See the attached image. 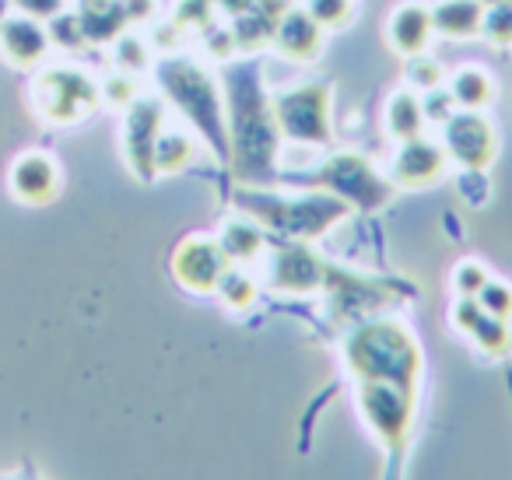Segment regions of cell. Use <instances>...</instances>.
I'll return each mask as SVG.
<instances>
[{
    "mask_svg": "<svg viewBox=\"0 0 512 480\" xmlns=\"http://www.w3.org/2000/svg\"><path fill=\"white\" fill-rule=\"evenodd\" d=\"M50 53V32L39 18L29 15H8L0 25V57L18 71H32Z\"/></svg>",
    "mask_w": 512,
    "mask_h": 480,
    "instance_id": "12",
    "label": "cell"
},
{
    "mask_svg": "<svg viewBox=\"0 0 512 480\" xmlns=\"http://www.w3.org/2000/svg\"><path fill=\"white\" fill-rule=\"evenodd\" d=\"M383 123H386V134L393 141H411V137L425 134V113H421V95L411 92V88H400V92L390 95L383 109Z\"/></svg>",
    "mask_w": 512,
    "mask_h": 480,
    "instance_id": "21",
    "label": "cell"
},
{
    "mask_svg": "<svg viewBox=\"0 0 512 480\" xmlns=\"http://www.w3.org/2000/svg\"><path fill=\"white\" fill-rule=\"evenodd\" d=\"M211 4H214V11H225L228 18H235L246 8H253V0H211Z\"/></svg>",
    "mask_w": 512,
    "mask_h": 480,
    "instance_id": "38",
    "label": "cell"
},
{
    "mask_svg": "<svg viewBox=\"0 0 512 480\" xmlns=\"http://www.w3.org/2000/svg\"><path fill=\"white\" fill-rule=\"evenodd\" d=\"M11 15V0H0V25H4V18Z\"/></svg>",
    "mask_w": 512,
    "mask_h": 480,
    "instance_id": "39",
    "label": "cell"
},
{
    "mask_svg": "<svg viewBox=\"0 0 512 480\" xmlns=\"http://www.w3.org/2000/svg\"><path fill=\"white\" fill-rule=\"evenodd\" d=\"M481 36L491 46H512V4H488L484 8Z\"/></svg>",
    "mask_w": 512,
    "mask_h": 480,
    "instance_id": "28",
    "label": "cell"
},
{
    "mask_svg": "<svg viewBox=\"0 0 512 480\" xmlns=\"http://www.w3.org/2000/svg\"><path fill=\"white\" fill-rule=\"evenodd\" d=\"M211 18H214L211 0H179L172 22H176L179 29H211Z\"/></svg>",
    "mask_w": 512,
    "mask_h": 480,
    "instance_id": "31",
    "label": "cell"
},
{
    "mask_svg": "<svg viewBox=\"0 0 512 480\" xmlns=\"http://www.w3.org/2000/svg\"><path fill=\"white\" fill-rule=\"evenodd\" d=\"M228 270V256L221 253L218 239L207 235H190L172 249V277L179 288L193 291V295H214L218 277Z\"/></svg>",
    "mask_w": 512,
    "mask_h": 480,
    "instance_id": "10",
    "label": "cell"
},
{
    "mask_svg": "<svg viewBox=\"0 0 512 480\" xmlns=\"http://www.w3.org/2000/svg\"><path fill=\"white\" fill-rule=\"evenodd\" d=\"M481 18V0H439L432 8V29L446 39H470L481 36Z\"/></svg>",
    "mask_w": 512,
    "mask_h": 480,
    "instance_id": "18",
    "label": "cell"
},
{
    "mask_svg": "<svg viewBox=\"0 0 512 480\" xmlns=\"http://www.w3.org/2000/svg\"><path fill=\"white\" fill-rule=\"evenodd\" d=\"M162 127H165V106L158 99H137L127 106V120H123V158H127V169L141 183H151L158 176L155 144Z\"/></svg>",
    "mask_w": 512,
    "mask_h": 480,
    "instance_id": "9",
    "label": "cell"
},
{
    "mask_svg": "<svg viewBox=\"0 0 512 480\" xmlns=\"http://www.w3.org/2000/svg\"><path fill=\"white\" fill-rule=\"evenodd\" d=\"M344 365L358 382H397L404 389H418L421 347L407 326L393 319H372L348 333Z\"/></svg>",
    "mask_w": 512,
    "mask_h": 480,
    "instance_id": "1",
    "label": "cell"
},
{
    "mask_svg": "<svg viewBox=\"0 0 512 480\" xmlns=\"http://www.w3.org/2000/svg\"><path fill=\"white\" fill-rule=\"evenodd\" d=\"M442 169H446V148L439 141L411 137V141H400L390 165V176L404 190H421V186H432L442 176Z\"/></svg>",
    "mask_w": 512,
    "mask_h": 480,
    "instance_id": "13",
    "label": "cell"
},
{
    "mask_svg": "<svg viewBox=\"0 0 512 480\" xmlns=\"http://www.w3.org/2000/svg\"><path fill=\"white\" fill-rule=\"evenodd\" d=\"M158 85L165 99L197 127V134L214 148L218 158H232V134L221 92L207 71H200L190 60H162L158 64Z\"/></svg>",
    "mask_w": 512,
    "mask_h": 480,
    "instance_id": "2",
    "label": "cell"
},
{
    "mask_svg": "<svg viewBox=\"0 0 512 480\" xmlns=\"http://www.w3.org/2000/svg\"><path fill=\"white\" fill-rule=\"evenodd\" d=\"M453 323L460 333H467L474 340V347L488 358H505L512 351V330H509V319H498L491 312H484L477 305V298L460 295L453 309Z\"/></svg>",
    "mask_w": 512,
    "mask_h": 480,
    "instance_id": "14",
    "label": "cell"
},
{
    "mask_svg": "<svg viewBox=\"0 0 512 480\" xmlns=\"http://www.w3.org/2000/svg\"><path fill=\"white\" fill-rule=\"evenodd\" d=\"M432 32V8H425V4H400L393 11L390 25H386V39H390L393 53H400L407 60L425 53Z\"/></svg>",
    "mask_w": 512,
    "mask_h": 480,
    "instance_id": "17",
    "label": "cell"
},
{
    "mask_svg": "<svg viewBox=\"0 0 512 480\" xmlns=\"http://www.w3.org/2000/svg\"><path fill=\"white\" fill-rule=\"evenodd\" d=\"M253 218L260 225L274 228L281 235H292L299 242L320 239L334 221H341L351 211L341 197H306V200H292V204H281V200H260L253 204Z\"/></svg>",
    "mask_w": 512,
    "mask_h": 480,
    "instance_id": "6",
    "label": "cell"
},
{
    "mask_svg": "<svg viewBox=\"0 0 512 480\" xmlns=\"http://www.w3.org/2000/svg\"><path fill=\"white\" fill-rule=\"evenodd\" d=\"M207 50H211V57L218 60H228L235 57V39H232V29H218L207 36Z\"/></svg>",
    "mask_w": 512,
    "mask_h": 480,
    "instance_id": "36",
    "label": "cell"
},
{
    "mask_svg": "<svg viewBox=\"0 0 512 480\" xmlns=\"http://www.w3.org/2000/svg\"><path fill=\"white\" fill-rule=\"evenodd\" d=\"M316 183L330 186L337 197L348 207H358V211H379V207L390 200V186L379 179V172L365 162L355 151H344V155L330 158L320 169Z\"/></svg>",
    "mask_w": 512,
    "mask_h": 480,
    "instance_id": "7",
    "label": "cell"
},
{
    "mask_svg": "<svg viewBox=\"0 0 512 480\" xmlns=\"http://www.w3.org/2000/svg\"><path fill=\"white\" fill-rule=\"evenodd\" d=\"M197 144L186 130H162L155 144V172L158 176H176V172L190 169Z\"/></svg>",
    "mask_w": 512,
    "mask_h": 480,
    "instance_id": "23",
    "label": "cell"
},
{
    "mask_svg": "<svg viewBox=\"0 0 512 480\" xmlns=\"http://www.w3.org/2000/svg\"><path fill=\"white\" fill-rule=\"evenodd\" d=\"M99 92L113 109H127L130 102H137V78L130 71H116L109 74L106 85H99Z\"/></svg>",
    "mask_w": 512,
    "mask_h": 480,
    "instance_id": "30",
    "label": "cell"
},
{
    "mask_svg": "<svg viewBox=\"0 0 512 480\" xmlns=\"http://www.w3.org/2000/svg\"><path fill=\"white\" fill-rule=\"evenodd\" d=\"M484 281H488V270H484L481 263H474V260L460 263V267H456V274H453L456 295H470V298H474L477 291H481Z\"/></svg>",
    "mask_w": 512,
    "mask_h": 480,
    "instance_id": "34",
    "label": "cell"
},
{
    "mask_svg": "<svg viewBox=\"0 0 512 480\" xmlns=\"http://www.w3.org/2000/svg\"><path fill=\"white\" fill-rule=\"evenodd\" d=\"M113 60H116V71H144L151 60L148 53V43H144L141 36H130V32H120V36L113 39Z\"/></svg>",
    "mask_w": 512,
    "mask_h": 480,
    "instance_id": "27",
    "label": "cell"
},
{
    "mask_svg": "<svg viewBox=\"0 0 512 480\" xmlns=\"http://www.w3.org/2000/svg\"><path fill=\"white\" fill-rule=\"evenodd\" d=\"M67 0H11V8L18 15H29V18H39V22H50L53 15L64 11Z\"/></svg>",
    "mask_w": 512,
    "mask_h": 480,
    "instance_id": "35",
    "label": "cell"
},
{
    "mask_svg": "<svg viewBox=\"0 0 512 480\" xmlns=\"http://www.w3.org/2000/svg\"><path fill=\"white\" fill-rule=\"evenodd\" d=\"M11 193L18 204L43 207L50 200H57L60 193V169L50 155L43 151H29L11 165Z\"/></svg>",
    "mask_w": 512,
    "mask_h": 480,
    "instance_id": "15",
    "label": "cell"
},
{
    "mask_svg": "<svg viewBox=\"0 0 512 480\" xmlns=\"http://www.w3.org/2000/svg\"><path fill=\"white\" fill-rule=\"evenodd\" d=\"M274 123L295 144H309V148L330 144V134H334L330 130V88L316 81L288 88L274 102Z\"/></svg>",
    "mask_w": 512,
    "mask_h": 480,
    "instance_id": "5",
    "label": "cell"
},
{
    "mask_svg": "<svg viewBox=\"0 0 512 480\" xmlns=\"http://www.w3.org/2000/svg\"><path fill=\"white\" fill-rule=\"evenodd\" d=\"M323 274H327V263L306 242H292L274 253L271 270H267V288L278 295H313L323 284Z\"/></svg>",
    "mask_w": 512,
    "mask_h": 480,
    "instance_id": "11",
    "label": "cell"
},
{
    "mask_svg": "<svg viewBox=\"0 0 512 480\" xmlns=\"http://www.w3.org/2000/svg\"><path fill=\"white\" fill-rule=\"evenodd\" d=\"M484 8H488V4H512V0H481Z\"/></svg>",
    "mask_w": 512,
    "mask_h": 480,
    "instance_id": "40",
    "label": "cell"
},
{
    "mask_svg": "<svg viewBox=\"0 0 512 480\" xmlns=\"http://www.w3.org/2000/svg\"><path fill=\"white\" fill-rule=\"evenodd\" d=\"M78 18H81V29H85L88 46L113 43V39L130 25L127 15H123L120 0H81Z\"/></svg>",
    "mask_w": 512,
    "mask_h": 480,
    "instance_id": "20",
    "label": "cell"
},
{
    "mask_svg": "<svg viewBox=\"0 0 512 480\" xmlns=\"http://www.w3.org/2000/svg\"><path fill=\"white\" fill-rule=\"evenodd\" d=\"M32 106L46 123H78L102 102V92L85 71L78 67H50L32 78Z\"/></svg>",
    "mask_w": 512,
    "mask_h": 480,
    "instance_id": "3",
    "label": "cell"
},
{
    "mask_svg": "<svg viewBox=\"0 0 512 480\" xmlns=\"http://www.w3.org/2000/svg\"><path fill=\"white\" fill-rule=\"evenodd\" d=\"M274 50L295 64H309L323 53V25L306 8H288L274 29Z\"/></svg>",
    "mask_w": 512,
    "mask_h": 480,
    "instance_id": "16",
    "label": "cell"
},
{
    "mask_svg": "<svg viewBox=\"0 0 512 480\" xmlns=\"http://www.w3.org/2000/svg\"><path fill=\"white\" fill-rule=\"evenodd\" d=\"M306 11L323 25V32L348 29L355 22V0H306Z\"/></svg>",
    "mask_w": 512,
    "mask_h": 480,
    "instance_id": "25",
    "label": "cell"
},
{
    "mask_svg": "<svg viewBox=\"0 0 512 480\" xmlns=\"http://www.w3.org/2000/svg\"><path fill=\"white\" fill-rule=\"evenodd\" d=\"M358 410L393 456L407 449L414 421V389H404L397 382H358Z\"/></svg>",
    "mask_w": 512,
    "mask_h": 480,
    "instance_id": "4",
    "label": "cell"
},
{
    "mask_svg": "<svg viewBox=\"0 0 512 480\" xmlns=\"http://www.w3.org/2000/svg\"><path fill=\"white\" fill-rule=\"evenodd\" d=\"M474 298H477V305H481L484 312H491V316L512 319V288H509V284L491 281V277H488Z\"/></svg>",
    "mask_w": 512,
    "mask_h": 480,
    "instance_id": "29",
    "label": "cell"
},
{
    "mask_svg": "<svg viewBox=\"0 0 512 480\" xmlns=\"http://www.w3.org/2000/svg\"><path fill=\"white\" fill-rule=\"evenodd\" d=\"M214 295L221 298V305H225L228 312H246V309H253L256 295H260V284H256L246 270L228 267L225 274L218 277V288H214Z\"/></svg>",
    "mask_w": 512,
    "mask_h": 480,
    "instance_id": "24",
    "label": "cell"
},
{
    "mask_svg": "<svg viewBox=\"0 0 512 480\" xmlns=\"http://www.w3.org/2000/svg\"><path fill=\"white\" fill-rule=\"evenodd\" d=\"M123 4V15H127L130 25H141L155 15V0H120Z\"/></svg>",
    "mask_w": 512,
    "mask_h": 480,
    "instance_id": "37",
    "label": "cell"
},
{
    "mask_svg": "<svg viewBox=\"0 0 512 480\" xmlns=\"http://www.w3.org/2000/svg\"><path fill=\"white\" fill-rule=\"evenodd\" d=\"M218 246L228 256V263H249L264 253L267 232L256 218H228L218 232Z\"/></svg>",
    "mask_w": 512,
    "mask_h": 480,
    "instance_id": "19",
    "label": "cell"
},
{
    "mask_svg": "<svg viewBox=\"0 0 512 480\" xmlns=\"http://www.w3.org/2000/svg\"><path fill=\"white\" fill-rule=\"evenodd\" d=\"M407 81H411V92H428V88H439L442 85V67L428 57H411V71H407Z\"/></svg>",
    "mask_w": 512,
    "mask_h": 480,
    "instance_id": "33",
    "label": "cell"
},
{
    "mask_svg": "<svg viewBox=\"0 0 512 480\" xmlns=\"http://www.w3.org/2000/svg\"><path fill=\"white\" fill-rule=\"evenodd\" d=\"M46 32H50V46H60V50H81V46H88L78 11H60V15H53Z\"/></svg>",
    "mask_w": 512,
    "mask_h": 480,
    "instance_id": "26",
    "label": "cell"
},
{
    "mask_svg": "<svg viewBox=\"0 0 512 480\" xmlns=\"http://www.w3.org/2000/svg\"><path fill=\"white\" fill-rule=\"evenodd\" d=\"M449 95H453L456 109H488L495 102V81L484 67H460L449 85Z\"/></svg>",
    "mask_w": 512,
    "mask_h": 480,
    "instance_id": "22",
    "label": "cell"
},
{
    "mask_svg": "<svg viewBox=\"0 0 512 480\" xmlns=\"http://www.w3.org/2000/svg\"><path fill=\"white\" fill-rule=\"evenodd\" d=\"M421 113H425V123L432 120V123H446L449 116L456 113V102H453V95L446 92V88H428V92H421Z\"/></svg>",
    "mask_w": 512,
    "mask_h": 480,
    "instance_id": "32",
    "label": "cell"
},
{
    "mask_svg": "<svg viewBox=\"0 0 512 480\" xmlns=\"http://www.w3.org/2000/svg\"><path fill=\"white\" fill-rule=\"evenodd\" d=\"M442 148H446V158H453L460 169L484 172L491 169V162L498 155L495 127L477 109H456L442 123Z\"/></svg>",
    "mask_w": 512,
    "mask_h": 480,
    "instance_id": "8",
    "label": "cell"
}]
</instances>
